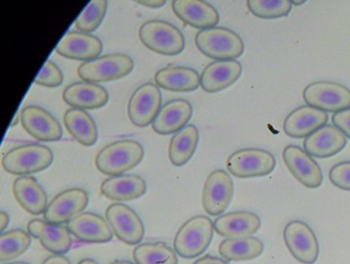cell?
Wrapping results in <instances>:
<instances>
[{
  "label": "cell",
  "instance_id": "obj_1",
  "mask_svg": "<svg viewBox=\"0 0 350 264\" xmlns=\"http://www.w3.org/2000/svg\"><path fill=\"white\" fill-rule=\"evenodd\" d=\"M144 148L134 139H122L106 145L98 153L96 167L105 175L120 176L142 161Z\"/></svg>",
  "mask_w": 350,
  "mask_h": 264
},
{
  "label": "cell",
  "instance_id": "obj_2",
  "mask_svg": "<svg viewBox=\"0 0 350 264\" xmlns=\"http://www.w3.org/2000/svg\"><path fill=\"white\" fill-rule=\"evenodd\" d=\"M214 222L208 217L194 216L186 221L175 237L174 249L186 259L198 257L206 251L214 235Z\"/></svg>",
  "mask_w": 350,
  "mask_h": 264
},
{
  "label": "cell",
  "instance_id": "obj_3",
  "mask_svg": "<svg viewBox=\"0 0 350 264\" xmlns=\"http://www.w3.org/2000/svg\"><path fill=\"white\" fill-rule=\"evenodd\" d=\"M196 44L202 54L217 61L235 60L245 52L241 36L224 27L200 30L196 34Z\"/></svg>",
  "mask_w": 350,
  "mask_h": 264
},
{
  "label": "cell",
  "instance_id": "obj_4",
  "mask_svg": "<svg viewBox=\"0 0 350 264\" xmlns=\"http://www.w3.org/2000/svg\"><path fill=\"white\" fill-rule=\"evenodd\" d=\"M53 161L52 149L44 145L29 143L10 149L3 155V167L13 175L27 176L48 169Z\"/></svg>",
  "mask_w": 350,
  "mask_h": 264
},
{
  "label": "cell",
  "instance_id": "obj_5",
  "mask_svg": "<svg viewBox=\"0 0 350 264\" xmlns=\"http://www.w3.org/2000/svg\"><path fill=\"white\" fill-rule=\"evenodd\" d=\"M142 44L152 52L165 56L181 54L185 48L183 34L173 24L163 20L145 22L139 30Z\"/></svg>",
  "mask_w": 350,
  "mask_h": 264
},
{
  "label": "cell",
  "instance_id": "obj_6",
  "mask_svg": "<svg viewBox=\"0 0 350 264\" xmlns=\"http://www.w3.org/2000/svg\"><path fill=\"white\" fill-rule=\"evenodd\" d=\"M133 69L134 60L128 55L109 54L83 63L77 68V75L83 81L100 83L124 79Z\"/></svg>",
  "mask_w": 350,
  "mask_h": 264
},
{
  "label": "cell",
  "instance_id": "obj_7",
  "mask_svg": "<svg viewBox=\"0 0 350 264\" xmlns=\"http://www.w3.org/2000/svg\"><path fill=\"white\" fill-rule=\"evenodd\" d=\"M275 157L269 151L259 148H243L229 155L227 170L237 178L263 177L275 169Z\"/></svg>",
  "mask_w": 350,
  "mask_h": 264
},
{
  "label": "cell",
  "instance_id": "obj_8",
  "mask_svg": "<svg viewBox=\"0 0 350 264\" xmlns=\"http://www.w3.org/2000/svg\"><path fill=\"white\" fill-rule=\"evenodd\" d=\"M305 103L325 112H337L350 108V90L333 81H315L303 91Z\"/></svg>",
  "mask_w": 350,
  "mask_h": 264
},
{
  "label": "cell",
  "instance_id": "obj_9",
  "mask_svg": "<svg viewBox=\"0 0 350 264\" xmlns=\"http://www.w3.org/2000/svg\"><path fill=\"white\" fill-rule=\"evenodd\" d=\"M284 241L293 257L300 263L314 264L319 259V241L307 223L301 220L288 222L284 228Z\"/></svg>",
  "mask_w": 350,
  "mask_h": 264
},
{
  "label": "cell",
  "instance_id": "obj_10",
  "mask_svg": "<svg viewBox=\"0 0 350 264\" xmlns=\"http://www.w3.org/2000/svg\"><path fill=\"white\" fill-rule=\"evenodd\" d=\"M161 92L155 83H143L135 90L128 104L131 122L139 128L153 124L161 108Z\"/></svg>",
  "mask_w": 350,
  "mask_h": 264
},
{
  "label": "cell",
  "instance_id": "obj_11",
  "mask_svg": "<svg viewBox=\"0 0 350 264\" xmlns=\"http://www.w3.org/2000/svg\"><path fill=\"white\" fill-rule=\"evenodd\" d=\"M234 194L230 175L224 170H215L204 182L202 207L211 216H219L228 208Z\"/></svg>",
  "mask_w": 350,
  "mask_h": 264
},
{
  "label": "cell",
  "instance_id": "obj_12",
  "mask_svg": "<svg viewBox=\"0 0 350 264\" xmlns=\"http://www.w3.org/2000/svg\"><path fill=\"white\" fill-rule=\"evenodd\" d=\"M106 219L116 237L126 245H138L144 237L142 219L126 204H110L106 210Z\"/></svg>",
  "mask_w": 350,
  "mask_h": 264
},
{
  "label": "cell",
  "instance_id": "obj_13",
  "mask_svg": "<svg viewBox=\"0 0 350 264\" xmlns=\"http://www.w3.org/2000/svg\"><path fill=\"white\" fill-rule=\"evenodd\" d=\"M20 116L24 130L36 140L55 142L62 138L60 122L44 108L28 105L21 110Z\"/></svg>",
  "mask_w": 350,
  "mask_h": 264
},
{
  "label": "cell",
  "instance_id": "obj_14",
  "mask_svg": "<svg viewBox=\"0 0 350 264\" xmlns=\"http://www.w3.org/2000/svg\"><path fill=\"white\" fill-rule=\"evenodd\" d=\"M89 204V194L81 188H69L59 194L48 204L44 220L53 224H64L83 212Z\"/></svg>",
  "mask_w": 350,
  "mask_h": 264
},
{
  "label": "cell",
  "instance_id": "obj_15",
  "mask_svg": "<svg viewBox=\"0 0 350 264\" xmlns=\"http://www.w3.org/2000/svg\"><path fill=\"white\" fill-rule=\"evenodd\" d=\"M282 159L291 174L305 187L314 189L323 183L321 167L304 149L288 145L282 151Z\"/></svg>",
  "mask_w": 350,
  "mask_h": 264
},
{
  "label": "cell",
  "instance_id": "obj_16",
  "mask_svg": "<svg viewBox=\"0 0 350 264\" xmlns=\"http://www.w3.org/2000/svg\"><path fill=\"white\" fill-rule=\"evenodd\" d=\"M103 50L101 40L93 34L69 31L56 47L57 54L77 61H92L99 58Z\"/></svg>",
  "mask_w": 350,
  "mask_h": 264
},
{
  "label": "cell",
  "instance_id": "obj_17",
  "mask_svg": "<svg viewBox=\"0 0 350 264\" xmlns=\"http://www.w3.org/2000/svg\"><path fill=\"white\" fill-rule=\"evenodd\" d=\"M28 233L38 239L42 247L55 255H64L72 245L71 233L68 226L53 224L42 219H33L27 225Z\"/></svg>",
  "mask_w": 350,
  "mask_h": 264
},
{
  "label": "cell",
  "instance_id": "obj_18",
  "mask_svg": "<svg viewBox=\"0 0 350 264\" xmlns=\"http://www.w3.org/2000/svg\"><path fill=\"white\" fill-rule=\"evenodd\" d=\"M71 235L83 243H107L113 239L109 223L96 213L83 212L67 223Z\"/></svg>",
  "mask_w": 350,
  "mask_h": 264
},
{
  "label": "cell",
  "instance_id": "obj_19",
  "mask_svg": "<svg viewBox=\"0 0 350 264\" xmlns=\"http://www.w3.org/2000/svg\"><path fill=\"white\" fill-rule=\"evenodd\" d=\"M261 218L250 211L221 215L214 221L215 231L226 239L252 237L261 228Z\"/></svg>",
  "mask_w": 350,
  "mask_h": 264
},
{
  "label": "cell",
  "instance_id": "obj_20",
  "mask_svg": "<svg viewBox=\"0 0 350 264\" xmlns=\"http://www.w3.org/2000/svg\"><path fill=\"white\" fill-rule=\"evenodd\" d=\"M327 112L311 106H300L288 114L284 122L286 135L292 138H305L327 124Z\"/></svg>",
  "mask_w": 350,
  "mask_h": 264
},
{
  "label": "cell",
  "instance_id": "obj_21",
  "mask_svg": "<svg viewBox=\"0 0 350 264\" xmlns=\"http://www.w3.org/2000/svg\"><path fill=\"white\" fill-rule=\"evenodd\" d=\"M241 75L243 66L239 61H215L200 75V87L206 93H218L237 83Z\"/></svg>",
  "mask_w": 350,
  "mask_h": 264
},
{
  "label": "cell",
  "instance_id": "obj_22",
  "mask_svg": "<svg viewBox=\"0 0 350 264\" xmlns=\"http://www.w3.org/2000/svg\"><path fill=\"white\" fill-rule=\"evenodd\" d=\"M172 8L180 20L198 29L215 27L220 21L218 11L206 1L176 0L172 3Z\"/></svg>",
  "mask_w": 350,
  "mask_h": 264
},
{
  "label": "cell",
  "instance_id": "obj_23",
  "mask_svg": "<svg viewBox=\"0 0 350 264\" xmlns=\"http://www.w3.org/2000/svg\"><path fill=\"white\" fill-rule=\"evenodd\" d=\"M345 135L332 124H325L307 137L304 150L311 157L327 159L339 153L346 146Z\"/></svg>",
  "mask_w": 350,
  "mask_h": 264
},
{
  "label": "cell",
  "instance_id": "obj_24",
  "mask_svg": "<svg viewBox=\"0 0 350 264\" xmlns=\"http://www.w3.org/2000/svg\"><path fill=\"white\" fill-rule=\"evenodd\" d=\"M63 100L68 105L79 109H98L108 103L107 90L98 83L79 81L71 83L63 92Z\"/></svg>",
  "mask_w": 350,
  "mask_h": 264
},
{
  "label": "cell",
  "instance_id": "obj_25",
  "mask_svg": "<svg viewBox=\"0 0 350 264\" xmlns=\"http://www.w3.org/2000/svg\"><path fill=\"white\" fill-rule=\"evenodd\" d=\"M192 105L184 99H175L165 103L159 110L152 124L159 135H171L185 128L192 116Z\"/></svg>",
  "mask_w": 350,
  "mask_h": 264
},
{
  "label": "cell",
  "instance_id": "obj_26",
  "mask_svg": "<svg viewBox=\"0 0 350 264\" xmlns=\"http://www.w3.org/2000/svg\"><path fill=\"white\" fill-rule=\"evenodd\" d=\"M13 192L20 206L31 215L44 214L48 196L40 182L32 176H22L14 181Z\"/></svg>",
  "mask_w": 350,
  "mask_h": 264
},
{
  "label": "cell",
  "instance_id": "obj_27",
  "mask_svg": "<svg viewBox=\"0 0 350 264\" xmlns=\"http://www.w3.org/2000/svg\"><path fill=\"white\" fill-rule=\"evenodd\" d=\"M146 190L145 180L135 174L108 178L102 182L100 187V192L105 198L118 202L137 200L144 196Z\"/></svg>",
  "mask_w": 350,
  "mask_h": 264
},
{
  "label": "cell",
  "instance_id": "obj_28",
  "mask_svg": "<svg viewBox=\"0 0 350 264\" xmlns=\"http://www.w3.org/2000/svg\"><path fill=\"white\" fill-rule=\"evenodd\" d=\"M154 79L157 87L172 92H193L200 85V75L198 71L185 66L159 69Z\"/></svg>",
  "mask_w": 350,
  "mask_h": 264
},
{
  "label": "cell",
  "instance_id": "obj_29",
  "mask_svg": "<svg viewBox=\"0 0 350 264\" xmlns=\"http://www.w3.org/2000/svg\"><path fill=\"white\" fill-rule=\"evenodd\" d=\"M64 124L69 134L83 146H93L98 140V128L89 112L70 108L64 114Z\"/></svg>",
  "mask_w": 350,
  "mask_h": 264
},
{
  "label": "cell",
  "instance_id": "obj_30",
  "mask_svg": "<svg viewBox=\"0 0 350 264\" xmlns=\"http://www.w3.org/2000/svg\"><path fill=\"white\" fill-rule=\"evenodd\" d=\"M263 251V241L255 237L226 239L219 246V253L227 261H251Z\"/></svg>",
  "mask_w": 350,
  "mask_h": 264
},
{
  "label": "cell",
  "instance_id": "obj_31",
  "mask_svg": "<svg viewBox=\"0 0 350 264\" xmlns=\"http://www.w3.org/2000/svg\"><path fill=\"white\" fill-rule=\"evenodd\" d=\"M200 133L194 124H188L174 135L169 146V157L176 167L186 165L198 148Z\"/></svg>",
  "mask_w": 350,
  "mask_h": 264
},
{
  "label": "cell",
  "instance_id": "obj_32",
  "mask_svg": "<svg viewBox=\"0 0 350 264\" xmlns=\"http://www.w3.org/2000/svg\"><path fill=\"white\" fill-rule=\"evenodd\" d=\"M133 257L137 264H178L175 250L163 241L140 243L135 248Z\"/></svg>",
  "mask_w": 350,
  "mask_h": 264
},
{
  "label": "cell",
  "instance_id": "obj_33",
  "mask_svg": "<svg viewBox=\"0 0 350 264\" xmlns=\"http://www.w3.org/2000/svg\"><path fill=\"white\" fill-rule=\"evenodd\" d=\"M31 245V235L23 229H13L0 235V261H12L23 255Z\"/></svg>",
  "mask_w": 350,
  "mask_h": 264
},
{
  "label": "cell",
  "instance_id": "obj_34",
  "mask_svg": "<svg viewBox=\"0 0 350 264\" xmlns=\"http://www.w3.org/2000/svg\"><path fill=\"white\" fill-rule=\"evenodd\" d=\"M247 9L260 19H278L286 17L292 11L290 0H250Z\"/></svg>",
  "mask_w": 350,
  "mask_h": 264
},
{
  "label": "cell",
  "instance_id": "obj_35",
  "mask_svg": "<svg viewBox=\"0 0 350 264\" xmlns=\"http://www.w3.org/2000/svg\"><path fill=\"white\" fill-rule=\"evenodd\" d=\"M108 3L105 0H94L85 7L75 21V27L83 34H91L101 25L106 13Z\"/></svg>",
  "mask_w": 350,
  "mask_h": 264
},
{
  "label": "cell",
  "instance_id": "obj_36",
  "mask_svg": "<svg viewBox=\"0 0 350 264\" xmlns=\"http://www.w3.org/2000/svg\"><path fill=\"white\" fill-rule=\"evenodd\" d=\"M64 81L62 70L53 61L48 60L42 66L34 83L46 88L60 87Z\"/></svg>",
  "mask_w": 350,
  "mask_h": 264
},
{
  "label": "cell",
  "instance_id": "obj_37",
  "mask_svg": "<svg viewBox=\"0 0 350 264\" xmlns=\"http://www.w3.org/2000/svg\"><path fill=\"white\" fill-rule=\"evenodd\" d=\"M329 178L336 187L350 192V161L333 166L329 170Z\"/></svg>",
  "mask_w": 350,
  "mask_h": 264
},
{
  "label": "cell",
  "instance_id": "obj_38",
  "mask_svg": "<svg viewBox=\"0 0 350 264\" xmlns=\"http://www.w3.org/2000/svg\"><path fill=\"white\" fill-rule=\"evenodd\" d=\"M334 126L339 129L345 137L350 139V108L334 114L332 118Z\"/></svg>",
  "mask_w": 350,
  "mask_h": 264
},
{
  "label": "cell",
  "instance_id": "obj_39",
  "mask_svg": "<svg viewBox=\"0 0 350 264\" xmlns=\"http://www.w3.org/2000/svg\"><path fill=\"white\" fill-rule=\"evenodd\" d=\"M193 264H229L226 260L221 258L215 257V256L206 255L204 257L196 260Z\"/></svg>",
  "mask_w": 350,
  "mask_h": 264
},
{
  "label": "cell",
  "instance_id": "obj_40",
  "mask_svg": "<svg viewBox=\"0 0 350 264\" xmlns=\"http://www.w3.org/2000/svg\"><path fill=\"white\" fill-rule=\"evenodd\" d=\"M42 264H71V262L66 256L53 255L46 258Z\"/></svg>",
  "mask_w": 350,
  "mask_h": 264
},
{
  "label": "cell",
  "instance_id": "obj_41",
  "mask_svg": "<svg viewBox=\"0 0 350 264\" xmlns=\"http://www.w3.org/2000/svg\"><path fill=\"white\" fill-rule=\"evenodd\" d=\"M137 3H139L140 5H143V7L150 8V9H159V8H163V5H165L167 1H163V0H159V1H154V0H151V1H137Z\"/></svg>",
  "mask_w": 350,
  "mask_h": 264
},
{
  "label": "cell",
  "instance_id": "obj_42",
  "mask_svg": "<svg viewBox=\"0 0 350 264\" xmlns=\"http://www.w3.org/2000/svg\"><path fill=\"white\" fill-rule=\"evenodd\" d=\"M10 216L5 211L0 212V231H5V229L9 226Z\"/></svg>",
  "mask_w": 350,
  "mask_h": 264
},
{
  "label": "cell",
  "instance_id": "obj_43",
  "mask_svg": "<svg viewBox=\"0 0 350 264\" xmlns=\"http://www.w3.org/2000/svg\"><path fill=\"white\" fill-rule=\"evenodd\" d=\"M77 264H99L95 259L92 258H85V259L81 260Z\"/></svg>",
  "mask_w": 350,
  "mask_h": 264
},
{
  "label": "cell",
  "instance_id": "obj_44",
  "mask_svg": "<svg viewBox=\"0 0 350 264\" xmlns=\"http://www.w3.org/2000/svg\"><path fill=\"white\" fill-rule=\"evenodd\" d=\"M110 264H137L134 262L126 261V260H116V261L111 262Z\"/></svg>",
  "mask_w": 350,
  "mask_h": 264
},
{
  "label": "cell",
  "instance_id": "obj_45",
  "mask_svg": "<svg viewBox=\"0 0 350 264\" xmlns=\"http://www.w3.org/2000/svg\"><path fill=\"white\" fill-rule=\"evenodd\" d=\"M19 120H21V116L16 114L15 118H14L13 122H12V127L16 126V124L19 122Z\"/></svg>",
  "mask_w": 350,
  "mask_h": 264
},
{
  "label": "cell",
  "instance_id": "obj_46",
  "mask_svg": "<svg viewBox=\"0 0 350 264\" xmlns=\"http://www.w3.org/2000/svg\"><path fill=\"white\" fill-rule=\"evenodd\" d=\"M3 264H30V263H27V262L19 261V262H9V263H3Z\"/></svg>",
  "mask_w": 350,
  "mask_h": 264
},
{
  "label": "cell",
  "instance_id": "obj_47",
  "mask_svg": "<svg viewBox=\"0 0 350 264\" xmlns=\"http://www.w3.org/2000/svg\"><path fill=\"white\" fill-rule=\"evenodd\" d=\"M291 3H292V5H304L305 3V1H300V3H295V1H291Z\"/></svg>",
  "mask_w": 350,
  "mask_h": 264
}]
</instances>
